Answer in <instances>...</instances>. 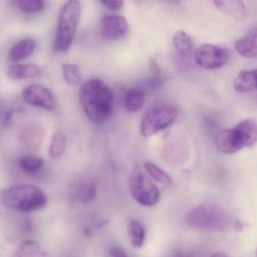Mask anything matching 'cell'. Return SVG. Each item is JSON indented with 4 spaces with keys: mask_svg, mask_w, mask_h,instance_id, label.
Listing matches in <instances>:
<instances>
[{
    "mask_svg": "<svg viewBox=\"0 0 257 257\" xmlns=\"http://www.w3.org/2000/svg\"><path fill=\"white\" fill-rule=\"evenodd\" d=\"M79 100L88 118L96 124L110 119L114 109V93L99 78L89 80L81 85Z\"/></svg>",
    "mask_w": 257,
    "mask_h": 257,
    "instance_id": "obj_1",
    "label": "cell"
},
{
    "mask_svg": "<svg viewBox=\"0 0 257 257\" xmlns=\"http://www.w3.org/2000/svg\"><path fill=\"white\" fill-rule=\"evenodd\" d=\"M186 221L190 227L201 232H227L243 228L242 223L230 213L214 204H203L193 208Z\"/></svg>",
    "mask_w": 257,
    "mask_h": 257,
    "instance_id": "obj_2",
    "label": "cell"
},
{
    "mask_svg": "<svg viewBox=\"0 0 257 257\" xmlns=\"http://www.w3.org/2000/svg\"><path fill=\"white\" fill-rule=\"evenodd\" d=\"M257 142V123L251 120L240 122L234 127L222 130L216 136L214 145L220 152L235 154Z\"/></svg>",
    "mask_w": 257,
    "mask_h": 257,
    "instance_id": "obj_3",
    "label": "cell"
},
{
    "mask_svg": "<svg viewBox=\"0 0 257 257\" xmlns=\"http://www.w3.org/2000/svg\"><path fill=\"white\" fill-rule=\"evenodd\" d=\"M1 200L7 208L29 213L43 208L48 199L40 187L32 184H19L3 190Z\"/></svg>",
    "mask_w": 257,
    "mask_h": 257,
    "instance_id": "obj_4",
    "label": "cell"
},
{
    "mask_svg": "<svg viewBox=\"0 0 257 257\" xmlns=\"http://www.w3.org/2000/svg\"><path fill=\"white\" fill-rule=\"evenodd\" d=\"M81 12V3L78 0H68L62 6L53 43V48L56 52H65L70 48L76 33Z\"/></svg>",
    "mask_w": 257,
    "mask_h": 257,
    "instance_id": "obj_5",
    "label": "cell"
},
{
    "mask_svg": "<svg viewBox=\"0 0 257 257\" xmlns=\"http://www.w3.org/2000/svg\"><path fill=\"white\" fill-rule=\"evenodd\" d=\"M130 193L134 200L145 207L156 205L161 197L159 189L140 165L136 166L128 177Z\"/></svg>",
    "mask_w": 257,
    "mask_h": 257,
    "instance_id": "obj_6",
    "label": "cell"
},
{
    "mask_svg": "<svg viewBox=\"0 0 257 257\" xmlns=\"http://www.w3.org/2000/svg\"><path fill=\"white\" fill-rule=\"evenodd\" d=\"M178 111L170 105H161L145 114L140 123V133L145 138L170 127L178 118Z\"/></svg>",
    "mask_w": 257,
    "mask_h": 257,
    "instance_id": "obj_7",
    "label": "cell"
},
{
    "mask_svg": "<svg viewBox=\"0 0 257 257\" xmlns=\"http://www.w3.org/2000/svg\"><path fill=\"white\" fill-rule=\"evenodd\" d=\"M194 59L202 69L213 70L224 66L230 58V51L218 45L205 44L194 51Z\"/></svg>",
    "mask_w": 257,
    "mask_h": 257,
    "instance_id": "obj_8",
    "label": "cell"
},
{
    "mask_svg": "<svg viewBox=\"0 0 257 257\" xmlns=\"http://www.w3.org/2000/svg\"><path fill=\"white\" fill-rule=\"evenodd\" d=\"M22 97L26 103L32 106L53 111L57 102L53 93L46 87L38 84L27 86L23 90Z\"/></svg>",
    "mask_w": 257,
    "mask_h": 257,
    "instance_id": "obj_9",
    "label": "cell"
},
{
    "mask_svg": "<svg viewBox=\"0 0 257 257\" xmlns=\"http://www.w3.org/2000/svg\"><path fill=\"white\" fill-rule=\"evenodd\" d=\"M128 21L122 15H109L101 20V36L106 40H116L123 37L128 33Z\"/></svg>",
    "mask_w": 257,
    "mask_h": 257,
    "instance_id": "obj_10",
    "label": "cell"
},
{
    "mask_svg": "<svg viewBox=\"0 0 257 257\" xmlns=\"http://www.w3.org/2000/svg\"><path fill=\"white\" fill-rule=\"evenodd\" d=\"M45 137V130L37 123H30L22 128L20 133L19 140L23 148L30 151L40 148Z\"/></svg>",
    "mask_w": 257,
    "mask_h": 257,
    "instance_id": "obj_11",
    "label": "cell"
},
{
    "mask_svg": "<svg viewBox=\"0 0 257 257\" xmlns=\"http://www.w3.org/2000/svg\"><path fill=\"white\" fill-rule=\"evenodd\" d=\"M97 196V185L92 178L78 180L72 186L71 196L73 200L82 204H88L95 200Z\"/></svg>",
    "mask_w": 257,
    "mask_h": 257,
    "instance_id": "obj_12",
    "label": "cell"
},
{
    "mask_svg": "<svg viewBox=\"0 0 257 257\" xmlns=\"http://www.w3.org/2000/svg\"><path fill=\"white\" fill-rule=\"evenodd\" d=\"M212 1L220 12L235 21H244L247 18V9L243 0H212Z\"/></svg>",
    "mask_w": 257,
    "mask_h": 257,
    "instance_id": "obj_13",
    "label": "cell"
},
{
    "mask_svg": "<svg viewBox=\"0 0 257 257\" xmlns=\"http://www.w3.org/2000/svg\"><path fill=\"white\" fill-rule=\"evenodd\" d=\"M235 50L238 54L245 58L257 57V28L235 42Z\"/></svg>",
    "mask_w": 257,
    "mask_h": 257,
    "instance_id": "obj_14",
    "label": "cell"
},
{
    "mask_svg": "<svg viewBox=\"0 0 257 257\" xmlns=\"http://www.w3.org/2000/svg\"><path fill=\"white\" fill-rule=\"evenodd\" d=\"M234 88L238 93H250L257 90V69L241 71L234 80Z\"/></svg>",
    "mask_w": 257,
    "mask_h": 257,
    "instance_id": "obj_15",
    "label": "cell"
},
{
    "mask_svg": "<svg viewBox=\"0 0 257 257\" xmlns=\"http://www.w3.org/2000/svg\"><path fill=\"white\" fill-rule=\"evenodd\" d=\"M36 42L30 39H23L15 44L9 53V60L17 63L30 57L36 49Z\"/></svg>",
    "mask_w": 257,
    "mask_h": 257,
    "instance_id": "obj_16",
    "label": "cell"
},
{
    "mask_svg": "<svg viewBox=\"0 0 257 257\" xmlns=\"http://www.w3.org/2000/svg\"><path fill=\"white\" fill-rule=\"evenodd\" d=\"M41 69L35 64H16L10 66L8 69L7 75L11 79H31L39 76Z\"/></svg>",
    "mask_w": 257,
    "mask_h": 257,
    "instance_id": "obj_17",
    "label": "cell"
},
{
    "mask_svg": "<svg viewBox=\"0 0 257 257\" xmlns=\"http://www.w3.org/2000/svg\"><path fill=\"white\" fill-rule=\"evenodd\" d=\"M146 101V91L143 88H132L128 90L124 97L125 109L130 113H136L141 109Z\"/></svg>",
    "mask_w": 257,
    "mask_h": 257,
    "instance_id": "obj_18",
    "label": "cell"
},
{
    "mask_svg": "<svg viewBox=\"0 0 257 257\" xmlns=\"http://www.w3.org/2000/svg\"><path fill=\"white\" fill-rule=\"evenodd\" d=\"M174 47L180 56L189 59L193 53V43L191 37L183 30L177 31L172 39Z\"/></svg>",
    "mask_w": 257,
    "mask_h": 257,
    "instance_id": "obj_19",
    "label": "cell"
},
{
    "mask_svg": "<svg viewBox=\"0 0 257 257\" xmlns=\"http://www.w3.org/2000/svg\"><path fill=\"white\" fill-rule=\"evenodd\" d=\"M20 169L28 175H36L45 167V161L40 157L35 156H23L18 160Z\"/></svg>",
    "mask_w": 257,
    "mask_h": 257,
    "instance_id": "obj_20",
    "label": "cell"
},
{
    "mask_svg": "<svg viewBox=\"0 0 257 257\" xmlns=\"http://www.w3.org/2000/svg\"><path fill=\"white\" fill-rule=\"evenodd\" d=\"M128 232L131 245L135 248H140L146 239V232L143 226L138 221L131 220L128 224Z\"/></svg>",
    "mask_w": 257,
    "mask_h": 257,
    "instance_id": "obj_21",
    "label": "cell"
},
{
    "mask_svg": "<svg viewBox=\"0 0 257 257\" xmlns=\"http://www.w3.org/2000/svg\"><path fill=\"white\" fill-rule=\"evenodd\" d=\"M66 148V136L61 131L54 133L50 144L49 154L51 158H58L64 154Z\"/></svg>",
    "mask_w": 257,
    "mask_h": 257,
    "instance_id": "obj_22",
    "label": "cell"
},
{
    "mask_svg": "<svg viewBox=\"0 0 257 257\" xmlns=\"http://www.w3.org/2000/svg\"><path fill=\"white\" fill-rule=\"evenodd\" d=\"M63 78L70 86H77L82 81V72L77 65H62Z\"/></svg>",
    "mask_w": 257,
    "mask_h": 257,
    "instance_id": "obj_23",
    "label": "cell"
},
{
    "mask_svg": "<svg viewBox=\"0 0 257 257\" xmlns=\"http://www.w3.org/2000/svg\"><path fill=\"white\" fill-rule=\"evenodd\" d=\"M145 170L149 174V176L160 184L165 186H170L172 184V179L170 175H167L161 168L152 163H146L144 164Z\"/></svg>",
    "mask_w": 257,
    "mask_h": 257,
    "instance_id": "obj_24",
    "label": "cell"
},
{
    "mask_svg": "<svg viewBox=\"0 0 257 257\" xmlns=\"http://www.w3.org/2000/svg\"><path fill=\"white\" fill-rule=\"evenodd\" d=\"M13 4L27 14L39 13L45 9L44 0H13Z\"/></svg>",
    "mask_w": 257,
    "mask_h": 257,
    "instance_id": "obj_25",
    "label": "cell"
},
{
    "mask_svg": "<svg viewBox=\"0 0 257 257\" xmlns=\"http://www.w3.org/2000/svg\"><path fill=\"white\" fill-rule=\"evenodd\" d=\"M15 257H45L39 244L34 241H27L21 245Z\"/></svg>",
    "mask_w": 257,
    "mask_h": 257,
    "instance_id": "obj_26",
    "label": "cell"
},
{
    "mask_svg": "<svg viewBox=\"0 0 257 257\" xmlns=\"http://www.w3.org/2000/svg\"><path fill=\"white\" fill-rule=\"evenodd\" d=\"M107 9L112 11H119L124 6V0H100Z\"/></svg>",
    "mask_w": 257,
    "mask_h": 257,
    "instance_id": "obj_27",
    "label": "cell"
},
{
    "mask_svg": "<svg viewBox=\"0 0 257 257\" xmlns=\"http://www.w3.org/2000/svg\"><path fill=\"white\" fill-rule=\"evenodd\" d=\"M110 257H128L125 250L120 247H112L110 250Z\"/></svg>",
    "mask_w": 257,
    "mask_h": 257,
    "instance_id": "obj_28",
    "label": "cell"
},
{
    "mask_svg": "<svg viewBox=\"0 0 257 257\" xmlns=\"http://www.w3.org/2000/svg\"><path fill=\"white\" fill-rule=\"evenodd\" d=\"M149 68H150V70L152 71V73L156 76H158L161 74L159 66H158V63H156L155 59H151L150 61H149Z\"/></svg>",
    "mask_w": 257,
    "mask_h": 257,
    "instance_id": "obj_29",
    "label": "cell"
},
{
    "mask_svg": "<svg viewBox=\"0 0 257 257\" xmlns=\"http://www.w3.org/2000/svg\"><path fill=\"white\" fill-rule=\"evenodd\" d=\"M12 117H13V111H12V110L6 111L3 117V123H3V126H9L11 123V121H12Z\"/></svg>",
    "mask_w": 257,
    "mask_h": 257,
    "instance_id": "obj_30",
    "label": "cell"
},
{
    "mask_svg": "<svg viewBox=\"0 0 257 257\" xmlns=\"http://www.w3.org/2000/svg\"><path fill=\"white\" fill-rule=\"evenodd\" d=\"M211 257H228V256H226V255L223 254V253H214V254H213L212 256H211Z\"/></svg>",
    "mask_w": 257,
    "mask_h": 257,
    "instance_id": "obj_31",
    "label": "cell"
},
{
    "mask_svg": "<svg viewBox=\"0 0 257 257\" xmlns=\"http://www.w3.org/2000/svg\"><path fill=\"white\" fill-rule=\"evenodd\" d=\"M175 257H187L186 256H184V255L181 254V253H179V254H177Z\"/></svg>",
    "mask_w": 257,
    "mask_h": 257,
    "instance_id": "obj_32",
    "label": "cell"
},
{
    "mask_svg": "<svg viewBox=\"0 0 257 257\" xmlns=\"http://www.w3.org/2000/svg\"><path fill=\"white\" fill-rule=\"evenodd\" d=\"M256 257H257V249H256Z\"/></svg>",
    "mask_w": 257,
    "mask_h": 257,
    "instance_id": "obj_33",
    "label": "cell"
}]
</instances>
